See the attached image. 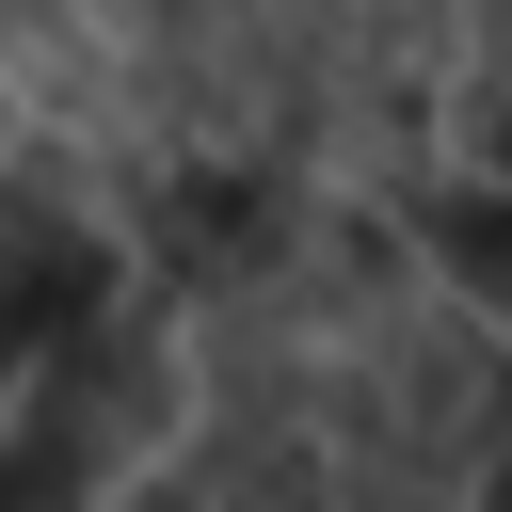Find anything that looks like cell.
Returning <instances> with one entry per match:
<instances>
[{"label": "cell", "mask_w": 512, "mask_h": 512, "mask_svg": "<svg viewBox=\"0 0 512 512\" xmlns=\"http://www.w3.org/2000/svg\"><path fill=\"white\" fill-rule=\"evenodd\" d=\"M512 464V320L416 288L320 400V512H480Z\"/></svg>", "instance_id": "6da1fadb"}, {"label": "cell", "mask_w": 512, "mask_h": 512, "mask_svg": "<svg viewBox=\"0 0 512 512\" xmlns=\"http://www.w3.org/2000/svg\"><path fill=\"white\" fill-rule=\"evenodd\" d=\"M192 432V352H176V304H96L80 336H48L0 400V512H112L176 464Z\"/></svg>", "instance_id": "7a4b0ae2"}, {"label": "cell", "mask_w": 512, "mask_h": 512, "mask_svg": "<svg viewBox=\"0 0 512 512\" xmlns=\"http://www.w3.org/2000/svg\"><path fill=\"white\" fill-rule=\"evenodd\" d=\"M400 240H416V272H432L448 304L512 320V176H496V160H432V176L400 192Z\"/></svg>", "instance_id": "3957f363"}, {"label": "cell", "mask_w": 512, "mask_h": 512, "mask_svg": "<svg viewBox=\"0 0 512 512\" xmlns=\"http://www.w3.org/2000/svg\"><path fill=\"white\" fill-rule=\"evenodd\" d=\"M112 512H192V496H176V480H144V496H112Z\"/></svg>", "instance_id": "277c9868"}]
</instances>
